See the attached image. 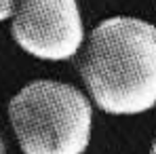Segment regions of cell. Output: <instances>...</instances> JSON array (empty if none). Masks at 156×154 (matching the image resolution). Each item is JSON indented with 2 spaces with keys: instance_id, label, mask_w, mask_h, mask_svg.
<instances>
[{
  "instance_id": "6da1fadb",
  "label": "cell",
  "mask_w": 156,
  "mask_h": 154,
  "mask_svg": "<svg viewBox=\"0 0 156 154\" xmlns=\"http://www.w3.org/2000/svg\"><path fill=\"white\" fill-rule=\"evenodd\" d=\"M78 76L97 110L139 116L156 108V23L112 15L87 34Z\"/></svg>"
},
{
  "instance_id": "7a4b0ae2",
  "label": "cell",
  "mask_w": 156,
  "mask_h": 154,
  "mask_svg": "<svg viewBox=\"0 0 156 154\" xmlns=\"http://www.w3.org/2000/svg\"><path fill=\"white\" fill-rule=\"evenodd\" d=\"M95 103L72 82L36 78L6 103L21 154H84L93 137Z\"/></svg>"
},
{
  "instance_id": "3957f363",
  "label": "cell",
  "mask_w": 156,
  "mask_h": 154,
  "mask_svg": "<svg viewBox=\"0 0 156 154\" xmlns=\"http://www.w3.org/2000/svg\"><path fill=\"white\" fill-rule=\"evenodd\" d=\"M13 42L38 61L76 59L87 30L78 0H19L11 19Z\"/></svg>"
},
{
  "instance_id": "277c9868",
  "label": "cell",
  "mask_w": 156,
  "mask_h": 154,
  "mask_svg": "<svg viewBox=\"0 0 156 154\" xmlns=\"http://www.w3.org/2000/svg\"><path fill=\"white\" fill-rule=\"evenodd\" d=\"M17 4H19V0H0V23H6L13 19Z\"/></svg>"
},
{
  "instance_id": "5b68a950",
  "label": "cell",
  "mask_w": 156,
  "mask_h": 154,
  "mask_svg": "<svg viewBox=\"0 0 156 154\" xmlns=\"http://www.w3.org/2000/svg\"><path fill=\"white\" fill-rule=\"evenodd\" d=\"M6 152H9V141H6V135L0 127V154H6Z\"/></svg>"
},
{
  "instance_id": "8992f818",
  "label": "cell",
  "mask_w": 156,
  "mask_h": 154,
  "mask_svg": "<svg viewBox=\"0 0 156 154\" xmlns=\"http://www.w3.org/2000/svg\"><path fill=\"white\" fill-rule=\"evenodd\" d=\"M148 154H156V137L152 139V144H150V150H148Z\"/></svg>"
},
{
  "instance_id": "52a82bcc",
  "label": "cell",
  "mask_w": 156,
  "mask_h": 154,
  "mask_svg": "<svg viewBox=\"0 0 156 154\" xmlns=\"http://www.w3.org/2000/svg\"><path fill=\"white\" fill-rule=\"evenodd\" d=\"M154 4H156V0H154Z\"/></svg>"
}]
</instances>
